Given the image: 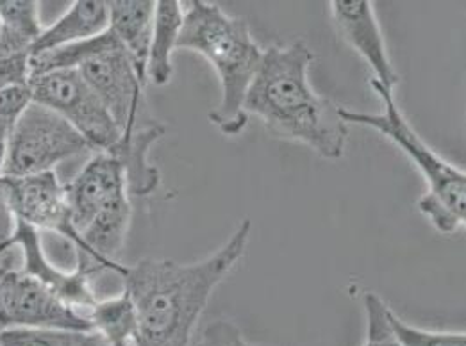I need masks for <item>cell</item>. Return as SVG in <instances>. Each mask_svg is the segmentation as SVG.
Segmentation results:
<instances>
[{
    "label": "cell",
    "instance_id": "cell-24",
    "mask_svg": "<svg viewBox=\"0 0 466 346\" xmlns=\"http://www.w3.org/2000/svg\"><path fill=\"white\" fill-rule=\"evenodd\" d=\"M16 229V218L13 214V209L9 205L7 192L4 186V181L0 177V253L9 248L11 238Z\"/></svg>",
    "mask_w": 466,
    "mask_h": 346
},
{
    "label": "cell",
    "instance_id": "cell-2",
    "mask_svg": "<svg viewBox=\"0 0 466 346\" xmlns=\"http://www.w3.org/2000/svg\"><path fill=\"white\" fill-rule=\"evenodd\" d=\"M315 54L302 40L263 50L261 66L243 100V113L256 116L272 136L297 142L320 157L341 159L349 127L339 105L317 94L309 83Z\"/></svg>",
    "mask_w": 466,
    "mask_h": 346
},
{
    "label": "cell",
    "instance_id": "cell-5",
    "mask_svg": "<svg viewBox=\"0 0 466 346\" xmlns=\"http://www.w3.org/2000/svg\"><path fill=\"white\" fill-rule=\"evenodd\" d=\"M54 70H77L124 134L143 122L145 84L109 29L92 40L31 57V75Z\"/></svg>",
    "mask_w": 466,
    "mask_h": 346
},
{
    "label": "cell",
    "instance_id": "cell-6",
    "mask_svg": "<svg viewBox=\"0 0 466 346\" xmlns=\"http://www.w3.org/2000/svg\"><path fill=\"white\" fill-rule=\"evenodd\" d=\"M88 150L90 145L65 118L33 100L13 129L0 177L54 172L57 164Z\"/></svg>",
    "mask_w": 466,
    "mask_h": 346
},
{
    "label": "cell",
    "instance_id": "cell-1",
    "mask_svg": "<svg viewBox=\"0 0 466 346\" xmlns=\"http://www.w3.org/2000/svg\"><path fill=\"white\" fill-rule=\"evenodd\" d=\"M252 234L245 218L233 236L197 262L141 259L122 275L137 311L135 346H189L197 323L217 286L239 262Z\"/></svg>",
    "mask_w": 466,
    "mask_h": 346
},
{
    "label": "cell",
    "instance_id": "cell-19",
    "mask_svg": "<svg viewBox=\"0 0 466 346\" xmlns=\"http://www.w3.org/2000/svg\"><path fill=\"white\" fill-rule=\"evenodd\" d=\"M386 321L399 346H466L465 332L425 331L406 323L390 307H386Z\"/></svg>",
    "mask_w": 466,
    "mask_h": 346
},
{
    "label": "cell",
    "instance_id": "cell-10",
    "mask_svg": "<svg viewBox=\"0 0 466 346\" xmlns=\"http://www.w3.org/2000/svg\"><path fill=\"white\" fill-rule=\"evenodd\" d=\"M66 195L79 236L95 216L131 202L124 166L109 153H95L66 184Z\"/></svg>",
    "mask_w": 466,
    "mask_h": 346
},
{
    "label": "cell",
    "instance_id": "cell-22",
    "mask_svg": "<svg viewBox=\"0 0 466 346\" xmlns=\"http://www.w3.org/2000/svg\"><path fill=\"white\" fill-rule=\"evenodd\" d=\"M363 303H365V314H367V340L372 343V346H399L393 340L386 321L388 303L372 292L365 293Z\"/></svg>",
    "mask_w": 466,
    "mask_h": 346
},
{
    "label": "cell",
    "instance_id": "cell-3",
    "mask_svg": "<svg viewBox=\"0 0 466 346\" xmlns=\"http://www.w3.org/2000/svg\"><path fill=\"white\" fill-rule=\"evenodd\" d=\"M177 49L197 52L215 68L222 99L209 113V122L224 136H239L248 124L243 100L263 59L248 24L228 15L218 4L191 0L185 7Z\"/></svg>",
    "mask_w": 466,
    "mask_h": 346
},
{
    "label": "cell",
    "instance_id": "cell-16",
    "mask_svg": "<svg viewBox=\"0 0 466 346\" xmlns=\"http://www.w3.org/2000/svg\"><path fill=\"white\" fill-rule=\"evenodd\" d=\"M185 20V5L179 0L156 2L154 29L147 61V81L167 86L174 77V50Z\"/></svg>",
    "mask_w": 466,
    "mask_h": 346
},
{
    "label": "cell",
    "instance_id": "cell-21",
    "mask_svg": "<svg viewBox=\"0 0 466 346\" xmlns=\"http://www.w3.org/2000/svg\"><path fill=\"white\" fill-rule=\"evenodd\" d=\"M81 332L59 329H4L0 331V346H77Z\"/></svg>",
    "mask_w": 466,
    "mask_h": 346
},
{
    "label": "cell",
    "instance_id": "cell-25",
    "mask_svg": "<svg viewBox=\"0 0 466 346\" xmlns=\"http://www.w3.org/2000/svg\"><path fill=\"white\" fill-rule=\"evenodd\" d=\"M77 346H113L109 341H106L102 336L95 334V332H88V334H83V338L79 340Z\"/></svg>",
    "mask_w": 466,
    "mask_h": 346
},
{
    "label": "cell",
    "instance_id": "cell-9",
    "mask_svg": "<svg viewBox=\"0 0 466 346\" xmlns=\"http://www.w3.org/2000/svg\"><path fill=\"white\" fill-rule=\"evenodd\" d=\"M16 327L92 332L88 314L68 305L20 268L0 273V331Z\"/></svg>",
    "mask_w": 466,
    "mask_h": 346
},
{
    "label": "cell",
    "instance_id": "cell-26",
    "mask_svg": "<svg viewBox=\"0 0 466 346\" xmlns=\"http://www.w3.org/2000/svg\"><path fill=\"white\" fill-rule=\"evenodd\" d=\"M363 346H372V343H370V341H369V340H365V345Z\"/></svg>",
    "mask_w": 466,
    "mask_h": 346
},
{
    "label": "cell",
    "instance_id": "cell-11",
    "mask_svg": "<svg viewBox=\"0 0 466 346\" xmlns=\"http://www.w3.org/2000/svg\"><path fill=\"white\" fill-rule=\"evenodd\" d=\"M9 245L20 253V270L44 284L54 295L79 311H90L94 307L96 302L92 288L94 272L81 264H77L72 272H65L52 264L46 253L42 234L36 229L16 222Z\"/></svg>",
    "mask_w": 466,
    "mask_h": 346
},
{
    "label": "cell",
    "instance_id": "cell-15",
    "mask_svg": "<svg viewBox=\"0 0 466 346\" xmlns=\"http://www.w3.org/2000/svg\"><path fill=\"white\" fill-rule=\"evenodd\" d=\"M107 27V2H72L56 22H52L48 27H44L40 38L33 47V55L92 40L95 36L106 33Z\"/></svg>",
    "mask_w": 466,
    "mask_h": 346
},
{
    "label": "cell",
    "instance_id": "cell-7",
    "mask_svg": "<svg viewBox=\"0 0 466 346\" xmlns=\"http://www.w3.org/2000/svg\"><path fill=\"white\" fill-rule=\"evenodd\" d=\"M33 100L65 118L96 153H113L124 133L77 70L31 75Z\"/></svg>",
    "mask_w": 466,
    "mask_h": 346
},
{
    "label": "cell",
    "instance_id": "cell-13",
    "mask_svg": "<svg viewBox=\"0 0 466 346\" xmlns=\"http://www.w3.org/2000/svg\"><path fill=\"white\" fill-rule=\"evenodd\" d=\"M167 129L156 120H143L131 133H126L116 150L111 153L116 157L126 172L129 195L147 197L154 193L161 184L159 170L150 163L148 155L156 142L165 136Z\"/></svg>",
    "mask_w": 466,
    "mask_h": 346
},
{
    "label": "cell",
    "instance_id": "cell-14",
    "mask_svg": "<svg viewBox=\"0 0 466 346\" xmlns=\"http://www.w3.org/2000/svg\"><path fill=\"white\" fill-rule=\"evenodd\" d=\"M109 31L131 55L143 84H147V61L154 29L156 2L152 0H116L107 2Z\"/></svg>",
    "mask_w": 466,
    "mask_h": 346
},
{
    "label": "cell",
    "instance_id": "cell-17",
    "mask_svg": "<svg viewBox=\"0 0 466 346\" xmlns=\"http://www.w3.org/2000/svg\"><path fill=\"white\" fill-rule=\"evenodd\" d=\"M42 31L40 2L0 0V59H31Z\"/></svg>",
    "mask_w": 466,
    "mask_h": 346
},
{
    "label": "cell",
    "instance_id": "cell-18",
    "mask_svg": "<svg viewBox=\"0 0 466 346\" xmlns=\"http://www.w3.org/2000/svg\"><path fill=\"white\" fill-rule=\"evenodd\" d=\"M92 332L113 346H135L138 323L135 303L126 290L118 297L96 300L86 312Z\"/></svg>",
    "mask_w": 466,
    "mask_h": 346
},
{
    "label": "cell",
    "instance_id": "cell-20",
    "mask_svg": "<svg viewBox=\"0 0 466 346\" xmlns=\"http://www.w3.org/2000/svg\"><path fill=\"white\" fill-rule=\"evenodd\" d=\"M31 102L33 95L29 84L0 88V173L7 157L13 129Z\"/></svg>",
    "mask_w": 466,
    "mask_h": 346
},
{
    "label": "cell",
    "instance_id": "cell-12",
    "mask_svg": "<svg viewBox=\"0 0 466 346\" xmlns=\"http://www.w3.org/2000/svg\"><path fill=\"white\" fill-rule=\"evenodd\" d=\"M330 15L343 40L372 68L373 81L395 92L399 74L390 59L372 2L334 0L330 2Z\"/></svg>",
    "mask_w": 466,
    "mask_h": 346
},
{
    "label": "cell",
    "instance_id": "cell-8",
    "mask_svg": "<svg viewBox=\"0 0 466 346\" xmlns=\"http://www.w3.org/2000/svg\"><path fill=\"white\" fill-rule=\"evenodd\" d=\"M9 205L16 222H22L38 232L48 231L65 238L77 253V264L95 273L102 272L92 250L79 236L66 195V184L59 181L56 172H46L25 177H2Z\"/></svg>",
    "mask_w": 466,
    "mask_h": 346
},
{
    "label": "cell",
    "instance_id": "cell-4",
    "mask_svg": "<svg viewBox=\"0 0 466 346\" xmlns=\"http://www.w3.org/2000/svg\"><path fill=\"white\" fill-rule=\"evenodd\" d=\"M373 92L382 100V113H361L339 107L341 120L349 125H363L377 131L395 143L419 168L427 190L419 202L421 214L441 234H454L466 222L465 170L449 163L431 149L411 127L400 111L395 94L377 81H370Z\"/></svg>",
    "mask_w": 466,
    "mask_h": 346
},
{
    "label": "cell",
    "instance_id": "cell-23",
    "mask_svg": "<svg viewBox=\"0 0 466 346\" xmlns=\"http://www.w3.org/2000/svg\"><path fill=\"white\" fill-rule=\"evenodd\" d=\"M195 346H270L254 345L247 341L239 331V327L231 320H217L204 327L200 340Z\"/></svg>",
    "mask_w": 466,
    "mask_h": 346
}]
</instances>
